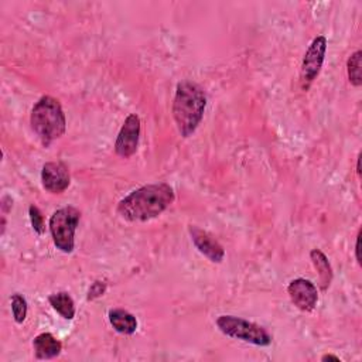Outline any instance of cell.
Segmentation results:
<instances>
[{
	"label": "cell",
	"mask_w": 362,
	"mask_h": 362,
	"mask_svg": "<svg viewBox=\"0 0 362 362\" xmlns=\"http://www.w3.org/2000/svg\"><path fill=\"white\" fill-rule=\"evenodd\" d=\"M176 200L174 190L167 183L143 186L117 204V214L131 222H146L162 215Z\"/></svg>",
	"instance_id": "6da1fadb"
},
{
	"label": "cell",
	"mask_w": 362,
	"mask_h": 362,
	"mask_svg": "<svg viewBox=\"0 0 362 362\" xmlns=\"http://www.w3.org/2000/svg\"><path fill=\"white\" fill-rule=\"evenodd\" d=\"M207 108L204 89L191 81H181L177 85L173 101V116L183 138H190L200 127Z\"/></svg>",
	"instance_id": "7a4b0ae2"
},
{
	"label": "cell",
	"mask_w": 362,
	"mask_h": 362,
	"mask_svg": "<svg viewBox=\"0 0 362 362\" xmlns=\"http://www.w3.org/2000/svg\"><path fill=\"white\" fill-rule=\"evenodd\" d=\"M30 124L32 129L46 148L64 136L67 119L60 101L50 95L41 96L33 106Z\"/></svg>",
	"instance_id": "3957f363"
},
{
	"label": "cell",
	"mask_w": 362,
	"mask_h": 362,
	"mask_svg": "<svg viewBox=\"0 0 362 362\" xmlns=\"http://www.w3.org/2000/svg\"><path fill=\"white\" fill-rule=\"evenodd\" d=\"M216 327L222 334L244 342H250L258 347H268L272 344V335L265 327L245 318L235 316H219L216 318Z\"/></svg>",
	"instance_id": "277c9868"
},
{
	"label": "cell",
	"mask_w": 362,
	"mask_h": 362,
	"mask_svg": "<svg viewBox=\"0 0 362 362\" xmlns=\"http://www.w3.org/2000/svg\"><path fill=\"white\" fill-rule=\"evenodd\" d=\"M81 219V212L75 207L57 209L49 222L53 243L64 254H71L75 248V231Z\"/></svg>",
	"instance_id": "5b68a950"
},
{
	"label": "cell",
	"mask_w": 362,
	"mask_h": 362,
	"mask_svg": "<svg viewBox=\"0 0 362 362\" xmlns=\"http://www.w3.org/2000/svg\"><path fill=\"white\" fill-rule=\"evenodd\" d=\"M327 51V39L324 36H318L313 40L309 50L304 54L302 70H300V84L303 91H307L314 79L318 77Z\"/></svg>",
	"instance_id": "8992f818"
},
{
	"label": "cell",
	"mask_w": 362,
	"mask_h": 362,
	"mask_svg": "<svg viewBox=\"0 0 362 362\" xmlns=\"http://www.w3.org/2000/svg\"><path fill=\"white\" fill-rule=\"evenodd\" d=\"M141 139V117L132 113L127 117L124 127L120 128L119 135L115 142V153L122 157L129 159L138 152Z\"/></svg>",
	"instance_id": "52a82bcc"
},
{
	"label": "cell",
	"mask_w": 362,
	"mask_h": 362,
	"mask_svg": "<svg viewBox=\"0 0 362 362\" xmlns=\"http://www.w3.org/2000/svg\"><path fill=\"white\" fill-rule=\"evenodd\" d=\"M292 303L302 311L310 313L316 309L318 302V290L314 283L306 279H295L287 287Z\"/></svg>",
	"instance_id": "ba28073f"
},
{
	"label": "cell",
	"mask_w": 362,
	"mask_h": 362,
	"mask_svg": "<svg viewBox=\"0 0 362 362\" xmlns=\"http://www.w3.org/2000/svg\"><path fill=\"white\" fill-rule=\"evenodd\" d=\"M190 236L194 247L198 250L200 254H202L205 258H208L212 264H221L225 258V251L218 240L208 233L207 231L191 225L188 228Z\"/></svg>",
	"instance_id": "9c48e42d"
},
{
	"label": "cell",
	"mask_w": 362,
	"mask_h": 362,
	"mask_svg": "<svg viewBox=\"0 0 362 362\" xmlns=\"http://www.w3.org/2000/svg\"><path fill=\"white\" fill-rule=\"evenodd\" d=\"M41 181H43V187L49 193L61 194L71 184L70 170L61 162L46 163L41 170Z\"/></svg>",
	"instance_id": "30bf717a"
},
{
	"label": "cell",
	"mask_w": 362,
	"mask_h": 362,
	"mask_svg": "<svg viewBox=\"0 0 362 362\" xmlns=\"http://www.w3.org/2000/svg\"><path fill=\"white\" fill-rule=\"evenodd\" d=\"M33 348L39 359H53L63 351V344L50 332L39 334L33 341Z\"/></svg>",
	"instance_id": "8fae6325"
},
{
	"label": "cell",
	"mask_w": 362,
	"mask_h": 362,
	"mask_svg": "<svg viewBox=\"0 0 362 362\" xmlns=\"http://www.w3.org/2000/svg\"><path fill=\"white\" fill-rule=\"evenodd\" d=\"M108 317H109L110 325L119 334L132 335L138 330V320H136V317L132 313H129V311H127L124 309H112L109 311Z\"/></svg>",
	"instance_id": "7c38bea8"
},
{
	"label": "cell",
	"mask_w": 362,
	"mask_h": 362,
	"mask_svg": "<svg viewBox=\"0 0 362 362\" xmlns=\"http://www.w3.org/2000/svg\"><path fill=\"white\" fill-rule=\"evenodd\" d=\"M310 259L313 266L316 268L317 273H318V286L323 292H327L328 287L331 286L334 273H332V268L328 262V258L325 257V254L320 250H313L310 252Z\"/></svg>",
	"instance_id": "4fadbf2b"
},
{
	"label": "cell",
	"mask_w": 362,
	"mask_h": 362,
	"mask_svg": "<svg viewBox=\"0 0 362 362\" xmlns=\"http://www.w3.org/2000/svg\"><path fill=\"white\" fill-rule=\"evenodd\" d=\"M53 309L65 320H72L75 317V303L67 292H58L49 297Z\"/></svg>",
	"instance_id": "5bb4252c"
},
{
	"label": "cell",
	"mask_w": 362,
	"mask_h": 362,
	"mask_svg": "<svg viewBox=\"0 0 362 362\" xmlns=\"http://www.w3.org/2000/svg\"><path fill=\"white\" fill-rule=\"evenodd\" d=\"M361 60H362V53L358 50L354 54L349 56L347 61V74H348V81L354 86H361L362 85V75H361Z\"/></svg>",
	"instance_id": "9a60e30c"
},
{
	"label": "cell",
	"mask_w": 362,
	"mask_h": 362,
	"mask_svg": "<svg viewBox=\"0 0 362 362\" xmlns=\"http://www.w3.org/2000/svg\"><path fill=\"white\" fill-rule=\"evenodd\" d=\"M12 313H13V318L18 324L25 323V320L27 317V302L19 293L12 296Z\"/></svg>",
	"instance_id": "2e32d148"
},
{
	"label": "cell",
	"mask_w": 362,
	"mask_h": 362,
	"mask_svg": "<svg viewBox=\"0 0 362 362\" xmlns=\"http://www.w3.org/2000/svg\"><path fill=\"white\" fill-rule=\"evenodd\" d=\"M29 216H30V222H32L34 232H37L39 235H43L46 231V222H44V216H43V212L40 211V208L36 205H30Z\"/></svg>",
	"instance_id": "e0dca14e"
},
{
	"label": "cell",
	"mask_w": 362,
	"mask_h": 362,
	"mask_svg": "<svg viewBox=\"0 0 362 362\" xmlns=\"http://www.w3.org/2000/svg\"><path fill=\"white\" fill-rule=\"evenodd\" d=\"M106 287H108L106 282H102V280H96V282H93V283L91 285L89 290H88L86 300H88V302H92V300H95V299H98V297L103 296V295H105V292H106Z\"/></svg>",
	"instance_id": "ac0fdd59"
},
{
	"label": "cell",
	"mask_w": 362,
	"mask_h": 362,
	"mask_svg": "<svg viewBox=\"0 0 362 362\" xmlns=\"http://www.w3.org/2000/svg\"><path fill=\"white\" fill-rule=\"evenodd\" d=\"M359 238H361V231L356 235V243H355V258L358 265H361V257H359Z\"/></svg>",
	"instance_id": "d6986e66"
},
{
	"label": "cell",
	"mask_w": 362,
	"mask_h": 362,
	"mask_svg": "<svg viewBox=\"0 0 362 362\" xmlns=\"http://www.w3.org/2000/svg\"><path fill=\"white\" fill-rule=\"evenodd\" d=\"M321 361H337V362H340V358L332 355V354H325V355L321 356Z\"/></svg>",
	"instance_id": "ffe728a7"
},
{
	"label": "cell",
	"mask_w": 362,
	"mask_h": 362,
	"mask_svg": "<svg viewBox=\"0 0 362 362\" xmlns=\"http://www.w3.org/2000/svg\"><path fill=\"white\" fill-rule=\"evenodd\" d=\"M356 174H358V177H361V155L356 159Z\"/></svg>",
	"instance_id": "44dd1931"
}]
</instances>
